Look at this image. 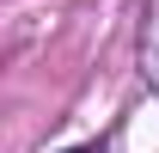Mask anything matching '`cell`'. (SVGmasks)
Instances as JSON below:
<instances>
[{"label":"cell","instance_id":"1","mask_svg":"<svg viewBox=\"0 0 159 153\" xmlns=\"http://www.w3.org/2000/svg\"><path fill=\"white\" fill-rule=\"evenodd\" d=\"M74 153H98V147H74Z\"/></svg>","mask_w":159,"mask_h":153}]
</instances>
